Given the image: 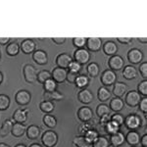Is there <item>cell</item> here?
<instances>
[{"instance_id":"12","label":"cell","mask_w":147,"mask_h":147,"mask_svg":"<svg viewBox=\"0 0 147 147\" xmlns=\"http://www.w3.org/2000/svg\"><path fill=\"white\" fill-rule=\"evenodd\" d=\"M93 93H92L91 90H89L88 88H84L80 89L78 93V100H79L80 103L85 104V105H88L90 104L92 101H93Z\"/></svg>"},{"instance_id":"31","label":"cell","mask_w":147,"mask_h":147,"mask_svg":"<svg viewBox=\"0 0 147 147\" xmlns=\"http://www.w3.org/2000/svg\"><path fill=\"white\" fill-rule=\"evenodd\" d=\"M20 52V45L17 43V41H13L10 42V43L7 45L6 47V53L7 55L14 57V56H17Z\"/></svg>"},{"instance_id":"19","label":"cell","mask_w":147,"mask_h":147,"mask_svg":"<svg viewBox=\"0 0 147 147\" xmlns=\"http://www.w3.org/2000/svg\"><path fill=\"white\" fill-rule=\"evenodd\" d=\"M28 109H18L13 114V118L12 120L14 123H19V124H24L28 119Z\"/></svg>"},{"instance_id":"35","label":"cell","mask_w":147,"mask_h":147,"mask_svg":"<svg viewBox=\"0 0 147 147\" xmlns=\"http://www.w3.org/2000/svg\"><path fill=\"white\" fill-rule=\"evenodd\" d=\"M42 121H43V124L49 129H54L57 125V119L53 115H50V114H46Z\"/></svg>"},{"instance_id":"55","label":"cell","mask_w":147,"mask_h":147,"mask_svg":"<svg viewBox=\"0 0 147 147\" xmlns=\"http://www.w3.org/2000/svg\"><path fill=\"white\" fill-rule=\"evenodd\" d=\"M137 40H138L139 42H141V43H146V42H147V37L146 36L138 37V38H137Z\"/></svg>"},{"instance_id":"46","label":"cell","mask_w":147,"mask_h":147,"mask_svg":"<svg viewBox=\"0 0 147 147\" xmlns=\"http://www.w3.org/2000/svg\"><path fill=\"white\" fill-rule=\"evenodd\" d=\"M69 72H72V73H76V74H79L80 72V70H82V65H80L78 62H76V61H72V62L70 63V65H69Z\"/></svg>"},{"instance_id":"2","label":"cell","mask_w":147,"mask_h":147,"mask_svg":"<svg viewBox=\"0 0 147 147\" xmlns=\"http://www.w3.org/2000/svg\"><path fill=\"white\" fill-rule=\"evenodd\" d=\"M41 142L45 147H55L58 142V134L54 130H46L41 136Z\"/></svg>"},{"instance_id":"40","label":"cell","mask_w":147,"mask_h":147,"mask_svg":"<svg viewBox=\"0 0 147 147\" xmlns=\"http://www.w3.org/2000/svg\"><path fill=\"white\" fill-rule=\"evenodd\" d=\"M43 88L45 92H51L54 90H57V82L53 79L47 80L43 84Z\"/></svg>"},{"instance_id":"27","label":"cell","mask_w":147,"mask_h":147,"mask_svg":"<svg viewBox=\"0 0 147 147\" xmlns=\"http://www.w3.org/2000/svg\"><path fill=\"white\" fill-rule=\"evenodd\" d=\"M111 96H112V93L109 90L107 87L105 86H101L99 87L98 91H97V98H98L99 101L101 102H106L111 99Z\"/></svg>"},{"instance_id":"25","label":"cell","mask_w":147,"mask_h":147,"mask_svg":"<svg viewBox=\"0 0 147 147\" xmlns=\"http://www.w3.org/2000/svg\"><path fill=\"white\" fill-rule=\"evenodd\" d=\"M14 125V121L7 119L3 122L1 127H0V136L1 137H5L8 136L9 134H11L12 127H13Z\"/></svg>"},{"instance_id":"13","label":"cell","mask_w":147,"mask_h":147,"mask_svg":"<svg viewBox=\"0 0 147 147\" xmlns=\"http://www.w3.org/2000/svg\"><path fill=\"white\" fill-rule=\"evenodd\" d=\"M73 61V58L71 57V55H69L68 53H60L58 56L56 57L55 62H56V67L66 69L67 70L70 63Z\"/></svg>"},{"instance_id":"20","label":"cell","mask_w":147,"mask_h":147,"mask_svg":"<svg viewBox=\"0 0 147 147\" xmlns=\"http://www.w3.org/2000/svg\"><path fill=\"white\" fill-rule=\"evenodd\" d=\"M102 49H103V52L106 55L111 57L117 54L118 45L116 44V42L112 41V40H108L104 44H102Z\"/></svg>"},{"instance_id":"14","label":"cell","mask_w":147,"mask_h":147,"mask_svg":"<svg viewBox=\"0 0 147 147\" xmlns=\"http://www.w3.org/2000/svg\"><path fill=\"white\" fill-rule=\"evenodd\" d=\"M68 71L66 69H62L59 67H55L53 71L51 72V78L53 79L57 84H62L63 82L66 80Z\"/></svg>"},{"instance_id":"36","label":"cell","mask_w":147,"mask_h":147,"mask_svg":"<svg viewBox=\"0 0 147 147\" xmlns=\"http://www.w3.org/2000/svg\"><path fill=\"white\" fill-rule=\"evenodd\" d=\"M100 136L99 134V132H98V130L95 129H89L88 131H86L85 132V134H84V137L86 138V140L89 142V143H93L94 141L96 140L97 138H98V136Z\"/></svg>"},{"instance_id":"21","label":"cell","mask_w":147,"mask_h":147,"mask_svg":"<svg viewBox=\"0 0 147 147\" xmlns=\"http://www.w3.org/2000/svg\"><path fill=\"white\" fill-rule=\"evenodd\" d=\"M125 106V102L122 98H118V97H114L110 100V104H109V108L111 111L115 113H119L123 110Z\"/></svg>"},{"instance_id":"57","label":"cell","mask_w":147,"mask_h":147,"mask_svg":"<svg viewBox=\"0 0 147 147\" xmlns=\"http://www.w3.org/2000/svg\"><path fill=\"white\" fill-rule=\"evenodd\" d=\"M2 82H3V74L0 72V84H2Z\"/></svg>"},{"instance_id":"53","label":"cell","mask_w":147,"mask_h":147,"mask_svg":"<svg viewBox=\"0 0 147 147\" xmlns=\"http://www.w3.org/2000/svg\"><path fill=\"white\" fill-rule=\"evenodd\" d=\"M139 143L141 144L142 147H147V134H144L143 136H141Z\"/></svg>"},{"instance_id":"3","label":"cell","mask_w":147,"mask_h":147,"mask_svg":"<svg viewBox=\"0 0 147 147\" xmlns=\"http://www.w3.org/2000/svg\"><path fill=\"white\" fill-rule=\"evenodd\" d=\"M100 82L102 85L105 87L114 85V84L117 82V75H116V72L110 70V69H107V70L103 71L100 77Z\"/></svg>"},{"instance_id":"22","label":"cell","mask_w":147,"mask_h":147,"mask_svg":"<svg viewBox=\"0 0 147 147\" xmlns=\"http://www.w3.org/2000/svg\"><path fill=\"white\" fill-rule=\"evenodd\" d=\"M109 141H110L111 144H113V145H115L117 147L122 146L125 142V134H123L122 131H118L114 134H111L110 138H109Z\"/></svg>"},{"instance_id":"32","label":"cell","mask_w":147,"mask_h":147,"mask_svg":"<svg viewBox=\"0 0 147 147\" xmlns=\"http://www.w3.org/2000/svg\"><path fill=\"white\" fill-rule=\"evenodd\" d=\"M73 144L76 147H91V143L86 140L84 136H77L74 137Z\"/></svg>"},{"instance_id":"4","label":"cell","mask_w":147,"mask_h":147,"mask_svg":"<svg viewBox=\"0 0 147 147\" xmlns=\"http://www.w3.org/2000/svg\"><path fill=\"white\" fill-rule=\"evenodd\" d=\"M90 60V53L86 48H78L74 52V61L78 62L80 65H85Z\"/></svg>"},{"instance_id":"61","label":"cell","mask_w":147,"mask_h":147,"mask_svg":"<svg viewBox=\"0 0 147 147\" xmlns=\"http://www.w3.org/2000/svg\"><path fill=\"white\" fill-rule=\"evenodd\" d=\"M0 59H1V50H0Z\"/></svg>"},{"instance_id":"23","label":"cell","mask_w":147,"mask_h":147,"mask_svg":"<svg viewBox=\"0 0 147 147\" xmlns=\"http://www.w3.org/2000/svg\"><path fill=\"white\" fill-rule=\"evenodd\" d=\"M123 77L125 80H134L137 77V71L132 65H127L123 68Z\"/></svg>"},{"instance_id":"15","label":"cell","mask_w":147,"mask_h":147,"mask_svg":"<svg viewBox=\"0 0 147 147\" xmlns=\"http://www.w3.org/2000/svg\"><path fill=\"white\" fill-rule=\"evenodd\" d=\"M127 85L125 82H116L113 85V94L115 97L118 98H122L123 96L125 95V93L127 92Z\"/></svg>"},{"instance_id":"60","label":"cell","mask_w":147,"mask_h":147,"mask_svg":"<svg viewBox=\"0 0 147 147\" xmlns=\"http://www.w3.org/2000/svg\"><path fill=\"white\" fill-rule=\"evenodd\" d=\"M108 147H117V146H115V145H113V144H111V143H110V144H109V146H108Z\"/></svg>"},{"instance_id":"16","label":"cell","mask_w":147,"mask_h":147,"mask_svg":"<svg viewBox=\"0 0 147 147\" xmlns=\"http://www.w3.org/2000/svg\"><path fill=\"white\" fill-rule=\"evenodd\" d=\"M35 42L30 38H26L21 42L20 50L25 54H32L35 51Z\"/></svg>"},{"instance_id":"29","label":"cell","mask_w":147,"mask_h":147,"mask_svg":"<svg viewBox=\"0 0 147 147\" xmlns=\"http://www.w3.org/2000/svg\"><path fill=\"white\" fill-rule=\"evenodd\" d=\"M86 72L88 78H96L100 73L99 65L95 62H91L86 66Z\"/></svg>"},{"instance_id":"49","label":"cell","mask_w":147,"mask_h":147,"mask_svg":"<svg viewBox=\"0 0 147 147\" xmlns=\"http://www.w3.org/2000/svg\"><path fill=\"white\" fill-rule=\"evenodd\" d=\"M78 76L79 74H76V73H72V72H69L67 73V77H66V80L69 82V84H75L76 80H77Z\"/></svg>"},{"instance_id":"17","label":"cell","mask_w":147,"mask_h":147,"mask_svg":"<svg viewBox=\"0 0 147 147\" xmlns=\"http://www.w3.org/2000/svg\"><path fill=\"white\" fill-rule=\"evenodd\" d=\"M32 60L38 65H46L48 63V55L44 50L38 49L32 53Z\"/></svg>"},{"instance_id":"5","label":"cell","mask_w":147,"mask_h":147,"mask_svg":"<svg viewBox=\"0 0 147 147\" xmlns=\"http://www.w3.org/2000/svg\"><path fill=\"white\" fill-rule=\"evenodd\" d=\"M23 75L24 79L28 84H34V82H36L37 79V72L35 70V68L30 64H26L23 68Z\"/></svg>"},{"instance_id":"56","label":"cell","mask_w":147,"mask_h":147,"mask_svg":"<svg viewBox=\"0 0 147 147\" xmlns=\"http://www.w3.org/2000/svg\"><path fill=\"white\" fill-rule=\"evenodd\" d=\"M30 147H42V146L38 143H32V144H30Z\"/></svg>"},{"instance_id":"62","label":"cell","mask_w":147,"mask_h":147,"mask_svg":"<svg viewBox=\"0 0 147 147\" xmlns=\"http://www.w3.org/2000/svg\"><path fill=\"white\" fill-rule=\"evenodd\" d=\"M130 147H136V146H130Z\"/></svg>"},{"instance_id":"7","label":"cell","mask_w":147,"mask_h":147,"mask_svg":"<svg viewBox=\"0 0 147 147\" xmlns=\"http://www.w3.org/2000/svg\"><path fill=\"white\" fill-rule=\"evenodd\" d=\"M108 66L110 70L114 71V72H117V71L123 70V68L125 67V61L122 56L116 54V55H113L109 58Z\"/></svg>"},{"instance_id":"34","label":"cell","mask_w":147,"mask_h":147,"mask_svg":"<svg viewBox=\"0 0 147 147\" xmlns=\"http://www.w3.org/2000/svg\"><path fill=\"white\" fill-rule=\"evenodd\" d=\"M54 108H55V106H54V103L51 101H41L39 103V109L42 111L43 113L45 114H50L54 111Z\"/></svg>"},{"instance_id":"50","label":"cell","mask_w":147,"mask_h":147,"mask_svg":"<svg viewBox=\"0 0 147 147\" xmlns=\"http://www.w3.org/2000/svg\"><path fill=\"white\" fill-rule=\"evenodd\" d=\"M109 121H111V115H110V114H108V115H104V116H102V117H100L99 124H100V125L102 127V129L105 127L106 124H107Z\"/></svg>"},{"instance_id":"10","label":"cell","mask_w":147,"mask_h":147,"mask_svg":"<svg viewBox=\"0 0 147 147\" xmlns=\"http://www.w3.org/2000/svg\"><path fill=\"white\" fill-rule=\"evenodd\" d=\"M78 118L82 123L90 122L93 118V111L88 106H82L78 110Z\"/></svg>"},{"instance_id":"37","label":"cell","mask_w":147,"mask_h":147,"mask_svg":"<svg viewBox=\"0 0 147 147\" xmlns=\"http://www.w3.org/2000/svg\"><path fill=\"white\" fill-rule=\"evenodd\" d=\"M109 144H110L109 138L103 136H99L98 138L91 144V147H108Z\"/></svg>"},{"instance_id":"8","label":"cell","mask_w":147,"mask_h":147,"mask_svg":"<svg viewBox=\"0 0 147 147\" xmlns=\"http://www.w3.org/2000/svg\"><path fill=\"white\" fill-rule=\"evenodd\" d=\"M30 100H32V94H30V92L28 90L22 89V90H19L18 92H16L15 101L19 105L26 106L28 104H30Z\"/></svg>"},{"instance_id":"43","label":"cell","mask_w":147,"mask_h":147,"mask_svg":"<svg viewBox=\"0 0 147 147\" xmlns=\"http://www.w3.org/2000/svg\"><path fill=\"white\" fill-rule=\"evenodd\" d=\"M137 92L141 96H147V80H143L139 82L138 85H137Z\"/></svg>"},{"instance_id":"26","label":"cell","mask_w":147,"mask_h":147,"mask_svg":"<svg viewBox=\"0 0 147 147\" xmlns=\"http://www.w3.org/2000/svg\"><path fill=\"white\" fill-rule=\"evenodd\" d=\"M26 134L30 139H37L40 136V127L36 125H30L27 127Z\"/></svg>"},{"instance_id":"45","label":"cell","mask_w":147,"mask_h":147,"mask_svg":"<svg viewBox=\"0 0 147 147\" xmlns=\"http://www.w3.org/2000/svg\"><path fill=\"white\" fill-rule=\"evenodd\" d=\"M73 44L77 48H84L86 44V37H74Z\"/></svg>"},{"instance_id":"51","label":"cell","mask_w":147,"mask_h":147,"mask_svg":"<svg viewBox=\"0 0 147 147\" xmlns=\"http://www.w3.org/2000/svg\"><path fill=\"white\" fill-rule=\"evenodd\" d=\"M52 41L56 44V45H61L66 41V37H52Z\"/></svg>"},{"instance_id":"38","label":"cell","mask_w":147,"mask_h":147,"mask_svg":"<svg viewBox=\"0 0 147 147\" xmlns=\"http://www.w3.org/2000/svg\"><path fill=\"white\" fill-rule=\"evenodd\" d=\"M51 79V73L47 70H42V71H39L37 73V79L36 80L39 82V84H43L44 82H46L47 80Z\"/></svg>"},{"instance_id":"11","label":"cell","mask_w":147,"mask_h":147,"mask_svg":"<svg viewBox=\"0 0 147 147\" xmlns=\"http://www.w3.org/2000/svg\"><path fill=\"white\" fill-rule=\"evenodd\" d=\"M85 46L89 52H98L102 48V39L100 37H88Z\"/></svg>"},{"instance_id":"30","label":"cell","mask_w":147,"mask_h":147,"mask_svg":"<svg viewBox=\"0 0 147 147\" xmlns=\"http://www.w3.org/2000/svg\"><path fill=\"white\" fill-rule=\"evenodd\" d=\"M75 84L78 88H80V89L86 88L89 84V78L85 75H79L75 82Z\"/></svg>"},{"instance_id":"18","label":"cell","mask_w":147,"mask_h":147,"mask_svg":"<svg viewBox=\"0 0 147 147\" xmlns=\"http://www.w3.org/2000/svg\"><path fill=\"white\" fill-rule=\"evenodd\" d=\"M125 142L130 146H136L140 141V136L136 130H129L127 134L125 136Z\"/></svg>"},{"instance_id":"58","label":"cell","mask_w":147,"mask_h":147,"mask_svg":"<svg viewBox=\"0 0 147 147\" xmlns=\"http://www.w3.org/2000/svg\"><path fill=\"white\" fill-rule=\"evenodd\" d=\"M0 147H10L8 145V144H6V143H3V142H1L0 143Z\"/></svg>"},{"instance_id":"48","label":"cell","mask_w":147,"mask_h":147,"mask_svg":"<svg viewBox=\"0 0 147 147\" xmlns=\"http://www.w3.org/2000/svg\"><path fill=\"white\" fill-rule=\"evenodd\" d=\"M139 74L141 75V77L143 78L144 80L147 79V62H143L139 65L138 68Z\"/></svg>"},{"instance_id":"24","label":"cell","mask_w":147,"mask_h":147,"mask_svg":"<svg viewBox=\"0 0 147 147\" xmlns=\"http://www.w3.org/2000/svg\"><path fill=\"white\" fill-rule=\"evenodd\" d=\"M43 99L45 101H61L64 99V95L58 90H54L51 92H44L43 93Z\"/></svg>"},{"instance_id":"33","label":"cell","mask_w":147,"mask_h":147,"mask_svg":"<svg viewBox=\"0 0 147 147\" xmlns=\"http://www.w3.org/2000/svg\"><path fill=\"white\" fill-rule=\"evenodd\" d=\"M103 129L106 131V134L111 136V134H114L116 132L120 131V125H117L116 123L112 122V121H109L105 127H103Z\"/></svg>"},{"instance_id":"42","label":"cell","mask_w":147,"mask_h":147,"mask_svg":"<svg viewBox=\"0 0 147 147\" xmlns=\"http://www.w3.org/2000/svg\"><path fill=\"white\" fill-rule=\"evenodd\" d=\"M94 129V125L90 122H86V123H82V125L79 127V129H78V130H79V132L80 134V136H84L85 132L88 131L89 129Z\"/></svg>"},{"instance_id":"59","label":"cell","mask_w":147,"mask_h":147,"mask_svg":"<svg viewBox=\"0 0 147 147\" xmlns=\"http://www.w3.org/2000/svg\"><path fill=\"white\" fill-rule=\"evenodd\" d=\"M15 147H27L25 145V144H22V143H19V144H17V145H16Z\"/></svg>"},{"instance_id":"44","label":"cell","mask_w":147,"mask_h":147,"mask_svg":"<svg viewBox=\"0 0 147 147\" xmlns=\"http://www.w3.org/2000/svg\"><path fill=\"white\" fill-rule=\"evenodd\" d=\"M111 121L114 123H116V124L119 125L121 127V125H124L125 117L120 113H115V114H113V115H111Z\"/></svg>"},{"instance_id":"39","label":"cell","mask_w":147,"mask_h":147,"mask_svg":"<svg viewBox=\"0 0 147 147\" xmlns=\"http://www.w3.org/2000/svg\"><path fill=\"white\" fill-rule=\"evenodd\" d=\"M95 113H96V115L100 118L104 115H108V114H110V108H109V106L106 105V104L101 103L96 107Z\"/></svg>"},{"instance_id":"6","label":"cell","mask_w":147,"mask_h":147,"mask_svg":"<svg viewBox=\"0 0 147 147\" xmlns=\"http://www.w3.org/2000/svg\"><path fill=\"white\" fill-rule=\"evenodd\" d=\"M140 100L141 95L137 92V90H130L125 93L124 102L129 107H136Z\"/></svg>"},{"instance_id":"28","label":"cell","mask_w":147,"mask_h":147,"mask_svg":"<svg viewBox=\"0 0 147 147\" xmlns=\"http://www.w3.org/2000/svg\"><path fill=\"white\" fill-rule=\"evenodd\" d=\"M27 127H25L24 124H19V123H14L13 127H12L11 134L15 137H21L26 134Z\"/></svg>"},{"instance_id":"9","label":"cell","mask_w":147,"mask_h":147,"mask_svg":"<svg viewBox=\"0 0 147 147\" xmlns=\"http://www.w3.org/2000/svg\"><path fill=\"white\" fill-rule=\"evenodd\" d=\"M127 58L130 64L136 65V64L141 63V61L143 60V53L138 48H131L127 52Z\"/></svg>"},{"instance_id":"41","label":"cell","mask_w":147,"mask_h":147,"mask_svg":"<svg viewBox=\"0 0 147 147\" xmlns=\"http://www.w3.org/2000/svg\"><path fill=\"white\" fill-rule=\"evenodd\" d=\"M10 106V97L6 94H0V111H5Z\"/></svg>"},{"instance_id":"47","label":"cell","mask_w":147,"mask_h":147,"mask_svg":"<svg viewBox=\"0 0 147 147\" xmlns=\"http://www.w3.org/2000/svg\"><path fill=\"white\" fill-rule=\"evenodd\" d=\"M137 106H138L139 110H140L142 113H144V115L146 116V114H147V98L146 97L141 98L140 102H139Z\"/></svg>"},{"instance_id":"54","label":"cell","mask_w":147,"mask_h":147,"mask_svg":"<svg viewBox=\"0 0 147 147\" xmlns=\"http://www.w3.org/2000/svg\"><path fill=\"white\" fill-rule=\"evenodd\" d=\"M10 41V37H0V45H5Z\"/></svg>"},{"instance_id":"1","label":"cell","mask_w":147,"mask_h":147,"mask_svg":"<svg viewBox=\"0 0 147 147\" xmlns=\"http://www.w3.org/2000/svg\"><path fill=\"white\" fill-rule=\"evenodd\" d=\"M124 125L129 130H137L142 125V120L136 114H129L125 118Z\"/></svg>"},{"instance_id":"52","label":"cell","mask_w":147,"mask_h":147,"mask_svg":"<svg viewBox=\"0 0 147 147\" xmlns=\"http://www.w3.org/2000/svg\"><path fill=\"white\" fill-rule=\"evenodd\" d=\"M117 40L122 44H129L132 41V38L131 37H117Z\"/></svg>"}]
</instances>
